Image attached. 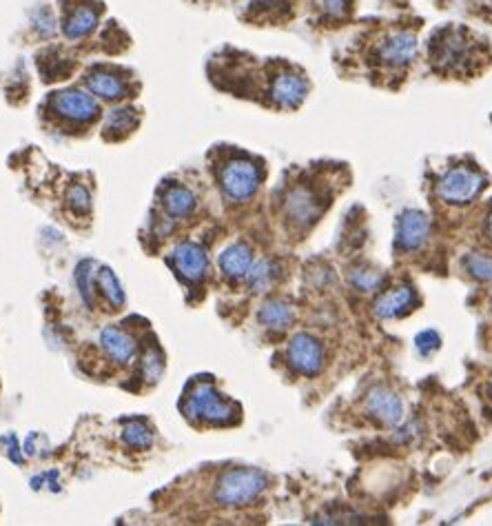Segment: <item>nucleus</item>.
I'll return each mask as SVG.
<instances>
[{"label":"nucleus","mask_w":492,"mask_h":526,"mask_svg":"<svg viewBox=\"0 0 492 526\" xmlns=\"http://www.w3.org/2000/svg\"><path fill=\"white\" fill-rule=\"evenodd\" d=\"M266 489V477L262 471L257 469H230L222 473L215 482L213 498L220 506H246L253 500H257L259 495Z\"/></svg>","instance_id":"1"},{"label":"nucleus","mask_w":492,"mask_h":526,"mask_svg":"<svg viewBox=\"0 0 492 526\" xmlns=\"http://www.w3.org/2000/svg\"><path fill=\"white\" fill-rule=\"evenodd\" d=\"M235 407L226 402L211 382H199L184 402V413L191 420H209L213 424H230L235 420Z\"/></svg>","instance_id":"2"},{"label":"nucleus","mask_w":492,"mask_h":526,"mask_svg":"<svg viewBox=\"0 0 492 526\" xmlns=\"http://www.w3.org/2000/svg\"><path fill=\"white\" fill-rule=\"evenodd\" d=\"M488 180L479 171L468 167H455L445 171L437 185V193L443 202L448 204H470L479 198V193L486 189Z\"/></svg>","instance_id":"3"},{"label":"nucleus","mask_w":492,"mask_h":526,"mask_svg":"<svg viewBox=\"0 0 492 526\" xmlns=\"http://www.w3.org/2000/svg\"><path fill=\"white\" fill-rule=\"evenodd\" d=\"M259 180H262V173H259L257 164H253L251 160H230L224 164V169L220 173V185L224 195L235 202L249 200L257 191Z\"/></svg>","instance_id":"4"},{"label":"nucleus","mask_w":492,"mask_h":526,"mask_svg":"<svg viewBox=\"0 0 492 526\" xmlns=\"http://www.w3.org/2000/svg\"><path fill=\"white\" fill-rule=\"evenodd\" d=\"M286 357L297 373L315 375L321 371V365H324V349H321L317 338L309 334H297L288 344Z\"/></svg>","instance_id":"5"},{"label":"nucleus","mask_w":492,"mask_h":526,"mask_svg":"<svg viewBox=\"0 0 492 526\" xmlns=\"http://www.w3.org/2000/svg\"><path fill=\"white\" fill-rule=\"evenodd\" d=\"M430 238V218L419 209H408L397 220L395 243L402 251H417Z\"/></svg>","instance_id":"6"},{"label":"nucleus","mask_w":492,"mask_h":526,"mask_svg":"<svg viewBox=\"0 0 492 526\" xmlns=\"http://www.w3.org/2000/svg\"><path fill=\"white\" fill-rule=\"evenodd\" d=\"M366 411L371 413L379 424L395 427L404 417V402L388 386H373L366 393Z\"/></svg>","instance_id":"7"},{"label":"nucleus","mask_w":492,"mask_h":526,"mask_svg":"<svg viewBox=\"0 0 492 526\" xmlns=\"http://www.w3.org/2000/svg\"><path fill=\"white\" fill-rule=\"evenodd\" d=\"M54 111L71 123H91L96 120L100 107L98 102L80 89H67L54 98Z\"/></svg>","instance_id":"8"},{"label":"nucleus","mask_w":492,"mask_h":526,"mask_svg":"<svg viewBox=\"0 0 492 526\" xmlns=\"http://www.w3.org/2000/svg\"><path fill=\"white\" fill-rule=\"evenodd\" d=\"M377 56L388 67H406L417 56V36L412 32H395L388 38H383Z\"/></svg>","instance_id":"9"},{"label":"nucleus","mask_w":492,"mask_h":526,"mask_svg":"<svg viewBox=\"0 0 492 526\" xmlns=\"http://www.w3.org/2000/svg\"><path fill=\"white\" fill-rule=\"evenodd\" d=\"M309 94V85L297 73L282 71L271 82V100L282 109H295Z\"/></svg>","instance_id":"10"},{"label":"nucleus","mask_w":492,"mask_h":526,"mask_svg":"<svg viewBox=\"0 0 492 526\" xmlns=\"http://www.w3.org/2000/svg\"><path fill=\"white\" fill-rule=\"evenodd\" d=\"M414 305H417V293H414L410 284H402V287H395L393 291L381 293L375 300L373 311L379 320H393L408 313Z\"/></svg>","instance_id":"11"},{"label":"nucleus","mask_w":492,"mask_h":526,"mask_svg":"<svg viewBox=\"0 0 492 526\" xmlns=\"http://www.w3.org/2000/svg\"><path fill=\"white\" fill-rule=\"evenodd\" d=\"M321 214V207L317 202V195L306 189V187H295L290 189L286 195V216L293 220L300 227H309Z\"/></svg>","instance_id":"12"},{"label":"nucleus","mask_w":492,"mask_h":526,"mask_svg":"<svg viewBox=\"0 0 492 526\" xmlns=\"http://www.w3.org/2000/svg\"><path fill=\"white\" fill-rule=\"evenodd\" d=\"M173 264L176 269L182 274V278L187 280H199L204 276L207 267H209V258L204 249L195 245V243H182L176 247L173 251Z\"/></svg>","instance_id":"13"},{"label":"nucleus","mask_w":492,"mask_h":526,"mask_svg":"<svg viewBox=\"0 0 492 526\" xmlns=\"http://www.w3.org/2000/svg\"><path fill=\"white\" fill-rule=\"evenodd\" d=\"M85 85L91 94L102 100H120L127 96V82L120 76H116V73L104 69L89 71L85 76Z\"/></svg>","instance_id":"14"},{"label":"nucleus","mask_w":492,"mask_h":526,"mask_svg":"<svg viewBox=\"0 0 492 526\" xmlns=\"http://www.w3.org/2000/svg\"><path fill=\"white\" fill-rule=\"evenodd\" d=\"M98 11L91 5H80L69 11V16L63 23V34L69 40H80L87 38L89 34H94V29L98 27Z\"/></svg>","instance_id":"15"},{"label":"nucleus","mask_w":492,"mask_h":526,"mask_svg":"<svg viewBox=\"0 0 492 526\" xmlns=\"http://www.w3.org/2000/svg\"><path fill=\"white\" fill-rule=\"evenodd\" d=\"M100 342H102L104 351L120 365H127L135 357V351H137L135 342H133L131 336H127L125 331H122V329L106 326L104 331L100 334Z\"/></svg>","instance_id":"16"},{"label":"nucleus","mask_w":492,"mask_h":526,"mask_svg":"<svg viewBox=\"0 0 492 526\" xmlns=\"http://www.w3.org/2000/svg\"><path fill=\"white\" fill-rule=\"evenodd\" d=\"M253 264V251L242 243L230 245L220 255V269L228 278H244Z\"/></svg>","instance_id":"17"},{"label":"nucleus","mask_w":492,"mask_h":526,"mask_svg":"<svg viewBox=\"0 0 492 526\" xmlns=\"http://www.w3.org/2000/svg\"><path fill=\"white\" fill-rule=\"evenodd\" d=\"M295 318V311L284 300H269L264 302V307L259 309V322L264 326L273 329V331H280V329H286Z\"/></svg>","instance_id":"18"},{"label":"nucleus","mask_w":492,"mask_h":526,"mask_svg":"<svg viewBox=\"0 0 492 526\" xmlns=\"http://www.w3.org/2000/svg\"><path fill=\"white\" fill-rule=\"evenodd\" d=\"M278 278H280V264H278V262H273V260H269V258H264V260H259V262L251 264L249 274H246V280H249L251 289L257 291V293L269 291V289L273 287V284L278 282Z\"/></svg>","instance_id":"19"},{"label":"nucleus","mask_w":492,"mask_h":526,"mask_svg":"<svg viewBox=\"0 0 492 526\" xmlns=\"http://www.w3.org/2000/svg\"><path fill=\"white\" fill-rule=\"evenodd\" d=\"M466 54V42L457 38V34H453L450 38H445L439 42V49L433 51V60L439 65V69H455L457 63Z\"/></svg>","instance_id":"20"},{"label":"nucleus","mask_w":492,"mask_h":526,"mask_svg":"<svg viewBox=\"0 0 492 526\" xmlns=\"http://www.w3.org/2000/svg\"><path fill=\"white\" fill-rule=\"evenodd\" d=\"M164 207L171 216H189L195 207V195L182 185H173L164 191Z\"/></svg>","instance_id":"21"},{"label":"nucleus","mask_w":492,"mask_h":526,"mask_svg":"<svg viewBox=\"0 0 492 526\" xmlns=\"http://www.w3.org/2000/svg\"><path fill=\"white\" fill-rule=\"evenodd\" d=\"M348 278L352 282V287H357L359 291H377L383 287V282H386V276L375 271L371 267H355Z\"/></svg>","instance_id":"22"},{"label":"nucleus","mask_w":492,"mask_h":526,"mask_svg":"<svg viewBox=\"0 0 492 526\" xmlns=\"http://www.w3.org/2000/svg\"><path fill=\"white\" fill-rule=\"evenodd\" d=\"M122 440L133 448H147L153 444V433H151L149 424L142 422V420H131V422L125 427V431H122Z\"/></svg>","instance_id":"23"},{"label":"nucleus","mask_w":492,"mask_h":526,"mask_svg":"<svg viewBox=\"0 0 492 526\" xmlns=\"http://www.w3.org/2000/svg\"><path fill=\"white\" fill-rule=\"evenodd\" d=\"M135 125H137L135 111L129 109V107H118V109L109 111V116H106L104 129H106V133H127Z\"/></svg>","instance_id":"24"},{"label":"nucleus","mask_w":492,"mask_h":526,"mask_svg":"<svg viewBox=\"0 0 492 526\" xmlns=\"http://www.w3.org/2000/svg\"><path fill=\"white\" fill-rule=\"evenodd\" d=\"M98 284H100L102 293L106 295V300H109L111 305H116V307L125 305V291H122L118 278L111 274V269H106V267L100 269V271H98Z\"/></svg>","instance_id":"25"},{"label":"nucleus","mask_w":492,"mask_h":526,"mask_svg":"<svg viewBox=\"0 0 492 526\" xmlns=\"http://www.w3.org/2000/svg\"><path fill=\"white\" fill-rule=\"evenodd\" d=\"M464 264L476 280H492V258L484 253H468L464 258Z\"/></svg>","instance_id":"26"},{"label":"nucleus","mask_w":492,"mask_h":526,"mask_svg":"<svg viewBox=\"0 0 492 526\" xmlns=\"http://www.w3.org/2000/svg\"><path fill=\"white\" fill-rule=\"evenodd\" d=\"M441 347V336L435 331V329H424L422 334H417L414 338V349L422 357H430L433 353H437Z\"/></svg>","instance_id":"27"},{"label":"nucleus","mask_w":492,"mask_h":526,"mask_svg":"<svg viewBox=\"0 0 492 526\" xmlns=\"http://www.w3.org/2000/svg\"><path fill=\"white\" fill-rule=\"evenodd\" d=\"M32 25L36 29V34L42 36V38H49V36L56 34V16L51 13V9H47V7H40V9L34 11Z\"/></svg>","instance_id":"28"},{"label":"nucleus","mask_w":492,"mask_h":526,"mask_svg":"<svg viewBox=\"0 0 492 526\" xmlns=\"http://www.w3.org/2000/svg\"><path fill=\"white\" fill-rule=\"evenodd\" d=\"M67 200L75 214H89L91 209V195L82 185H73L67 193Z\"/></svg>","instance_id":"29"},{"label":"nucleus","mask_w":492,"mask_h":526,"mask_svg":"<svg viewBox=\"0 0 492 526\" xmlns=\"http://www.w3.org/2000/svg\"><path fill=\"white\" fill-rule=\"evenodd\" d=\"M162 369H164V362H162L160 351L153 349L151 353H147V357H144V375H147V378L156 382L160 378Z\"/></svg>","instance_id":"30"},{"label":"nucleus","mask_w":492,"mask_h":526,"mask_svg":"<svg viewBox=\"0 0 492 526\" xmlns=\"http://www.w3.org/2000/svg\"><path fill=\"white\" fill-rule=\"evenodd\" d=\"M348 5H350V0H321V7H324V11L333 18L344 16L348 11Z\"/></svg>","instance_id":"31"},{"label":"nucleus","mask_w":492,"mask_h":526,"mask_svg":"<svg viewBox=\"0 0 492 526\" xmlns=\"http://www.w3.org/2000/svg\"><path fill=\"white\" fill-rule=\"evenodd\" d=\"M87 267H89V262H85V264L80 267V274H78V284H80V293L85 295V300H87V302H91V295H89V289H91V284H89V271H87Z\"/></svg>","instance_id":"32"},{"label":"nucleus","mask_w":492,"mask_h":526,"mask_svg":"<svg viewBox=\"0 0 492 526\" xmlns=\"http://www.w3.org/2000/svg\"><path fill=\"white\" fill-rule=\"evenodd\" d=\"M486 236L492 240V214L488 216V220H486Z\"/></svg>","instance_id":"33"},{"label":"nucleus","mask_w":492,"mask_h":526,"mask_svg":"<svg viewBox=\"0 0 492 526\" xmlns=\"http://www.w3.org/2000/svg\"><path fill=\"white\" fill-rule=\"evenodd\" d=\"M490 398H492V384H490Z\"/></svg>","instance_id":"34"}]
</instances>
